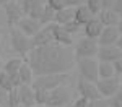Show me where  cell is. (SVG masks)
Returning <instances> with one entry per match:
<instances>
[{"instance_id":"1","label":"cell","mask_w":122,"mask_h":107,"mask_svg":"<svg viewBox=\"0 0 122 107\" xmlns=\"http://www.w3.org/2000/svg\"><path fill=\"white\" fill-rule=\"evenodd\" d=\"M26 62L33 68L34 76H41V75L68 73L73 68L76 58L75 52L70 50V47L51 44L46 47H34L28 54Z\"/></svg>"},{"instance_id":"2","label":"cell","mask_w":122,"mask_h":107,"mask_svg":"<svg viewBox=\"0 0 122 107\" xmlns=\"http://www.w3.org/2000/svg\"><path fill=\"white\" fill-rule=\"evenodd\" d=\"M10 44L11 49L23 57H28V54L33 50V41L31 37H28L26 34H23L16 26L15 28H10Z\"/></svg>"},{"instance_id":"3","label":"cell","mask_w":122,"mask_h":107,"mask_svg":"<svg viewBox=\"0 0 122 107\" xmlns=\"http://www.w3.org/2000/svg\"><path fill=\"white\" fill-rule=\"evenodd\" d=\"M68 75L62 73V75H41V76H34L31 88L33 89H42V91H52L56 88L62 86V83L65 81Z\"/></svg>"},{"instance_id":"4","label":"cell","mask_w":122,"mask_h":107,"mask_svg":"<svg viewBox=\"0 0 122 107\" xmlns=\"http://www.w3.org/2000/svg\"><path fill=\"white\" fill-rule=\"evenodd\" d=\"M76 65H78L80 78H83L86 81H91V83H96L99 79V73H98L99 62H96L94 58H81V60H76Z\"/></svg>"},{"instance_id":"5","label":"cell","mask_w":122,"mask_h":107,"mask_svg":"<svg viewBox=\"0 0 122 107\" xmlns=\"http://www.w3.org/2000/svg\"><path fill=\"white\" fill-rule=\"evenodd\" d=\"M98 50H99V44L96 39H88L83 37L76 42L75 47V58L76 60H81V58H93L94 55H98Z\"/></svg>"},{"instance_id":"6","label":"cell","mask_w":122,"mask_h":107,"mask_svg":"<svg viewBox=\"0 0 122 107\" xmlns=\"http://www.w3.org/2000/svg\"><path fill=\"white\" fill-rule=\"evenodd\" d=\"M3 8H5L7 23H8L10 28H15L20 21L23 19V16H26L25 11H23V8H21V3H20L18 0H10Z\"/></svg>"},{"instance_id":"7","label":"cell","mask_w":122,"mask_h":107,"mask_svg":"<svg viewBox=\"0 0 122 107\" xmlns=\"http://www.w3.org/2000/svg\"><path fill=\"white\" fill-rule=\"evenodd\" d=\"M119 78L112 76V78H107V79H98L96 81V88L99 91L101 97H112L117 91H119Z\"/></svg>"},{"instance_id":"8","label":"cell","mask_w":122,"mask_h":107,"mask_svg":"<svg viewBox=\"0 0 122 107\" xmlns=\"http://www.w3.org/2000/svg\"><path fill=\"white\" fill-rule=\"evenodd\" d=\"M20 3H21V8H23L26 16L39 21L41 15H42V10L46 7V0H23Z\"/></svg>"},{"instance_id":"9","label":"cell","mask_w":122,"mask_h":107,"mask_svg":"<svg viewBox=\"0 0 122 107\" xmlns=\"http://www.w3.org/2000/svg\"><path fill=\"white\" fill-rule=\"evenodd\" d=\"M67 101H68V91L65 88L59 86L47 93L46 107H62L64 104H67Z\"/></svg>"},{"instance_id":"10","label":"cell","mask_w":122,"mask_h":107,"mask_svg":"<svg viewBox=\"0 0 122 107\" xmlns=\"http://www.w3.org/2000/svg\"><path fill=\"white\" fill-rule=\"evenodd\" d=\"M76 91L80 96L86 97L88 101H96V99H101V94L96 88V83H91V81H86L83 78L78 79V84H76Z\"/></svg>"},{"instance_id":"11","label":"cell","mask_w":122,"mask_h":107,"mask_svg":"<svg viewBox=\"0 0 122 107\" xmlns=\"http://www.w3.org/2000/svg\"><path fill=\"white\" fill-rule=\"evenodd\" d=\"M33 41V49L34 47H46V46H51V44H56L54 42V36H52V24L49 26H42L39 29V33L31 37Z\"/></svg>"},{"instance_id":"12","label":"cell","mask_w":122,"mask_h":107,"mask_svg":"<svg viewBox=\"0 0 122 107\" xmlns=\"http://www.w3.org/2000/svg\"><path fill=\"white\" fill-rule=\"evenodd\" d=\"M119 36H121V33H119L117 26H106L101 31V36L98 37V44H99V47H103V46H116L117 41H119Z\"/></svg>"},{"instance_id":"13","label":"cell","mask_w":122,"mask_h":107,"mask_svg":"<svg viewBox=\"0 0 122 107\" xmlns=\"http://www.w3.org/2000/svg\"><path fill=\"white\" fill-rule=\"evenodd\" d=\"M16 28L23 34H26L28 37H34L39 33V29L42 28V24L39 23L38 19H33V18H29V16H23V19L16 24Z\"/></svg>"},{"instance_id":"14","label":"cell","mask_w":122,"mask_h":107,"mask_svg":"<svg viewBox=\"0 0 122 107\" xmlns=\"http://www.w3.org/2000/svg\"><path fill=\"white\" fill-rule=\"evenodd\" d=\"M98 58H99V62L114 63L116 60H121L122 58V50L117 46H103L98 50Z\"/></svg>"},{"instance_id":"15","label":"cell","mask_w":122,"mask_h":107,"mask_svg":"<svg viewBox=\"0 0 122 107\" xmlns=\"http://www.w3.org/2000/svg\"><path fill=\"white\" fill-rule=\"evenodd\" d=\"M16 91H18L20 106H23V107H33V106H36L34 89L31 88V84H21V86L16 88Z\"/></svg>"},{"instance_id":"16","label":"cell","mask_w":122,"mask_h":107,"mask_svg":"<svg viewBox=\"0 0 122 107\" xmlns=\"http://www.w3.org/2000/svg\"><path fill=\"white\" fill-rule=\"evenodd\" d=\"M52 36H54V42L64 47H70L73 44V36L70 33H67L62 26H59L56 23H52Z\"/></svg>"},{"instance_id":"17","label":"cell","mask_w":122,"mask_h":107,"mask_svg":"<svg viewBox=\"0 0 122 107\" xmlns=\"http://www.w3.org/2000/svg\"><path fill=\"white\" fill-rule=\"evenodd\" d=\"M103 24H101V21L98 18H93L91 21H88L86 24L83 26V31H85V37L88 39H96L101 36V31H103Z\"/></svg>"},{"instance_id":"18","label":"cell","mask_w":122,"mask_h":107,"mask_svg":"<svg viewBox=\"0 0 122 107\" xmlns=\"http://www.w3.org/2000/svg\"><path fill=\"white\" fill-rule=\"evenodd\" d=\"M96 16H98V19L101 21V24L104 28L106 26H117V23L121 19L119 13H116L114 10H101Z\"/></svg>"},{"instance_id":"19","label":"cell","mask_w":122,"mask_h":107,"mask_svg":"<svg viewBox=\"0 0 122 107\" xmlns=\"http://www.w3.org/2000/svg\"><path fill=\"white\" fill-rule=\"evenodd\" d=\"M72 19H75V8L64 7L62 10L56 11V19H54V23L59 24V26H64V24H67V23L72 21Z\"/></svg>"},{"instance_id":"20","label":"cell","mask_w":122,"mask_h":107,"mask_svg":"<svg viewBox=\"0 0 122 107\" xmlns=\"http://www.w3.org/2000/svg\"><path fill=\"white\" fill-rule=\"evenodd\" d=\"M93 18H94V15L88 10L86 5H80V7H76V8H75V21L78 23V24L85 26L88 21H91Z\"/></svg>"},{"instance_id":"21","label":"cell","mask_w":122,"mask_h":107,"mask_svg":"<svg viewBox=\"0 0 122 107\" xmlns=\"http://www.w3.org/2000/svg\"><path fill=\"white\" fill-rule=\"evenodd\" d=\"M18 78L21 84H31L33 79H34V73H33V68L29 67L28 62H23V65L18 71Z\"/></svg>"},{"instance_id":"22","label":"cell","mask_w":122,"mask_h":107,"mask_svg":"<svg viewBox=\"0 0 122 107\" xmlns=\"http://www.w3.org/2000/svg\"><path fill=\"white\" fill-rule=\"evenodd\" d=\"M21 65H23V58L18 57V58H10L8 62H5L3 63V67H2V70L3 71H7L8 75H18L20 68H21Z\"/></svg>"},{"instance_id":"23","label":"cell","mask_w":122,"mask_h":107,"mask_svg":"<svg viewBox=\"0 0 122 107\" xmlns=\"http://www.w3.org/2000/svg\"><path fill=\"white\" fill-rule=\"evenodd\" d=\"M98 73H99V79L112 78L114 75H116V71H114V63H109V62H99Z\"/></svg>"},{"instance_id":"24","label":"cell","mask_w":122,"mask_h":107,"mask_svg":"<svg viewBox=\"0 0 122 107\" xmlns=\"http://www.w3.org/2000/svg\"><path fill=\"white\" fill-rule=\"evenodd\" d=\"M0 88L2 89H5L7 93H10L11 89H15V79L11 75H8L7 71H3V70H0Z\"/></svg>"},{"instance_id":"25","label":"cell","mask_w":122,"mask_h":107,"mask_svg":"<svg viewBox=\"0 0 122 107\" xmlns=\"http://www.w3.org/2000/svg\"><path fill=\"white\" fill-rule=\"evenodd\" d=\"M54 19H56V11L51 8L49 5H46L44 10H42L41 18H39V23H41L42 26H49V24H52V23H54Z\"/></svg>"},{"instance_id":"26","label":"cell","mask_w":122,"mask_h":107,"mask_svg":"<svg viewBox=\"0 0 122 107\" xmlns=\"http://www.w3.org/2000/svg\"><path fill=\"white\" fill-rule=\"evenodd\" d=\"M85 5L88 7V10L93 13L94 16L101 11V0H86V2H85Z\"/></svg>"},{"instance_id":"27","label":"cell","mask_w":122,"mask_h":107,"mask_svg":"<svg viewBox=\"0 0 122 107\" xmlns=\"http://www.w3.org/2000/svg\"><path fill=\"white\" fill-rule=\"evenodd\" d=\"M62 28L65 29L67 33H70V34L73 36V34H76V33H78V31L81 29V24H78V23H76L75 19H72V21H68L67 24H64Z\"/></svg>"},{"instance_id":"28","label":"cell","mask_w":122,"mask_h":107,"mask_svg":"<svg viewBox=\"0 0 122 107\" xmlns=\"http://www.w3.org/2000/svg\"><path fill=\"white\" fill-rule=\"evenodd\" d=\"M49 91H42V89H34V97H36V104H42L46 106V99Z\"/></svg>"},{"instance_id":"29","label":"cell","mask_w":122,"mask_h":107,"mask_svg":"<svg viewBox=\"0 0 122 107\" xmlns=\"http://www.w3.org/2000/svg\"><path fill=\"white\" fill-rule=\"evenodd\" d=\"M46 5H49L54 11H59V10H62L64 7H65L62 0H46Z\"/></svg>"},{"instance_id":"30","label":"cell","mask_w":122,"mask_h":107,"mask_svg":"<svg viewBox=\"0 0 122 107\" xmlns=\"http://www.w3.org/2000/svg\"><path fill=\"white\" fill-rule=\"evenodd\" d=\"M62 2H64V5H65V7L76 8V7H80V5H85V2H86V0H62Z\"/></svg>"},{"instance_id":"31","label":"cell","mask_w":122,"mask_h":107,"mask_svg":"<svg viewBox=\"0 0 122 107\" xmlns=\"http://www.w3.org/2000/svg\"><path fill=\"white\" fill-rule=\"evenodd\" d=\"M88 107H109V104H107V101H103V97H101L96 101H90Z\"/></svg>"},{"instance_id":"32","label":"cell","mask_w":122,"mask_h":107,"mask_svg":"<svg viewBox=\"0 0 122 107\" xmlns=\"http://www.w3.org/2000/svg\"><path fill=\"white\" fill-rule=\"evenodd\" d=\"M88 104H90V101H88L86 97L80 96L78 99H75V102H73V107H88Z\"/></svg>"},{"instance_id":"33","label":"cell","mask_w":122,"mask_h":107,"mask_svg":"<svg viewBox=\"0 0 122 107\" xmlns=\"http://www.w3.org/2000/svg\"><path fill=\"white\" fill-rule=\"evenodd\" d=\"M7 104H8V93L0 88V106L7 107Z\"/></svg>"},{"instance_id":"34","label":"cell","mask_w":122,"mask_h":107,"mask_svg":"<svg viewBox=\"0 0 122 107\" xmlns=\"http://www.w3.org/2000/svg\"><path fill=\"white\" fill-rule=\"evenodd\" d=\"M114 0H101V10H112Z\"/></svg>"},{"instance_id":"35","label":"cell","mask_w":122,"mask_h":107,"mask_svg":"<svg viewBox=\"0 0 122 107\" xmlns=\"http://www.w3.org/2000/svg\"><path fill=\"white\" fill-rule=\"evenodd\" d=\"M114 71H116V75L122 76V58H121V60H116V62H114Z\"/></svg>"},{"instance_id":"36","label":"cell","mask_w":122,"mask_h":107,"mask_svg":"<svg viewBox=\"0 0 122 107\" xmlns=\"http://www.w3.org/2000/svg\"><path fill=\"white\" fill-rule=\"evenodd\" d=\"M112 10L116 11V13H119V16H121V13H122V0H114Z\"/></svg>"},{"instance_id":"37","label":"cell","mask_w":122,"mask_h":107,"mask_svg":"<svg viewBox=\"0 0 122 107\" xmlns=\"http://www.w3.org/2000/svg\"><path fill=\"white\" fill-rule=\"evenodd\" d=\"M116 46H117V47H119V49L122 50V34L119 36V41H117V44H116Z\"/></svg>"},{"instance_id":"38","label":"cell","mask_w":122,"mask_h":107,"mask_svg":"<svg viewBox=\"0 0 122 107\" xmlns=\"http://www.w3.org/2000/svg\"><path fill=\"white\" fill-rule=\"evenodd\" d=\"M117 29H119V33L122 34V18L119 19V23H117Z\"/></svg>"},{"instance_id":"39","label":"cell","mask_w":122,"mask_h":107,"mask_svg":"<svg viewBox=\"0 0 122 107\" xmlns=\"http://www.w3.org/2000/svg\"><path fill=\"white\" fill-rule=\"evenodd\" d=\"M8 2H10V0H0V7H5Z\"/></svg>"},{"instance_id":"40","label":"cell","mask_w":122,"mask_h":107,"mask_svg":"<svg viewBox=\"0 0 122 107\" xmlns=\"http://www.w3.org/2000/svg\"><path fill=\"white\" fill-rule=\"evenodd\" d=\"M33 107H46V106H42V104H36V106H33Z\"/></svg>"},{"instance_id":"41","label":"cell","mask_w":122,"mask_h":107,"mask_svg":"<svg viewBox=\"0 0 122 107\" xmlns=\"http://www.w3.org/2000/svg\"><path fill=\"white\" fill-rule=\"evenodd\" d=\"M3 67V63H2V57H0V68Z\"/></svg>"},{"instance_id":"42","label":"cell","mask_w":122,"mask_h":107,"mask_svg":"<svg viewBox=\"0 0 122 107\" xmlns=\"http://www.w3.org/2000/svg\"><path fill=\"white\" fill-rule=\"evenodd\" d=\"M15 107H23V106H15Z\"/></svg>"},{"instance_id":"43","label":"cell","mask_w":122,"mask_h":107,"mask_svg":"<svg viewBox=\"0 0 122 107\" xmlns=\"http://www.w3.org/2000/svg\"><path fill=\"white\" fill-rule=\"evenodd\" d=\"M18 2H23V0H18Z\"/></svg>"},{"instance_id":"44","label":"cell","mask_w":122,"mask_h":107,"mask_svg":"<svg viewBox=\"0 0 122 107\" xmlns=\"http://www.w3.org/2000/svg\"><path fill=\"white\" fill-rule=\"evenodd\" d=\"M121 18H122V13H121Z\"/></svg>"},{"instance_id":"45","label":"cell","mask_w":122,"mask_h":107,"mask_svg":"<svg viewBox=\"0 0 122 107\" xmlns=\"http://www.w3.org/2000/svg\"><path fill=\"white\" fill-rule=\"evenodd\" d=\"M0 107H3V106H0Z\"/></svg>"},{"instance_id":"46","label":"cell","mask_w":122,"mask_h":107,"mask_svg":"<svg viewBox=\"0 0 122 107\" xmlns=\"http://www.w3.org/2000/svg\"><path fill=\"white\" fill-rule=\"evenodd\" d=\"M121 93H122V91H121Z\"/></svg>"}]
</instances>
